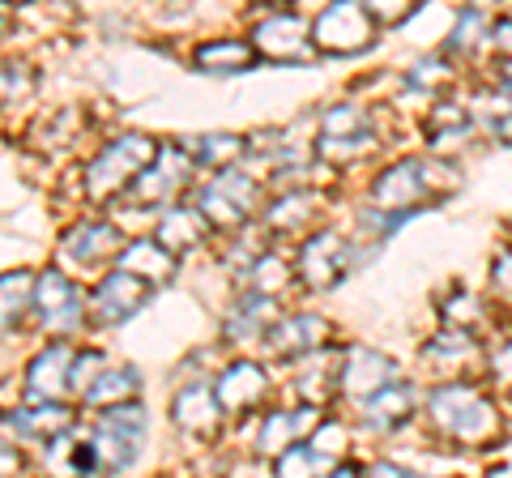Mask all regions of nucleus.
I'll return each mask as SVG.
<instances>
[{
  "instance_id": "nucleus-28",
  "label": "nucleus",
  "mask_w": 512,
  "mask_h": 478,
  "mask_svg": "<svg viewBox=\"0 0 512 478\" xmlns=\"http://www.w3.org/2000/svg\"><path fill=\"white\" fill-rule=\"evenodd\" d=\"M184 150L192 154V163H201V167H218V171H231L235 158H244L248 141H244V137H235V133H205V137L184 141Z\"/></svg>"
},
{
  "instance_id": "nucleus-36",
  "label": "nucleus",
  "mask_w": 512,
  "mask_h": 478,
  "mask_svg": "<svg viewBox=\"0 0 512 478\" xmlns=\"http://www.w3.org/2000/svg\"><path fill=\"white\" fill-rule=\"evenodd\" d=\"M30 86H35V73H30V65H22V60H0V107L26 99Z\"/></svg>"
},
{
  "instance_id": "nucleus-32",
  "label": "nucleus",
  "mask_w": 512,
  "mask_h": 478,
  "mask_svg": "<svg viewBox=\"0 0 512 478\" xmlns=\"http://www.w3.org/2000/svg\"><path fill=\"white\" fill-rule=\"evenodd\" d=\"M82 111L77 107H60L52 111V116H43L35 129H30V141H39L43 150H56V146H69V141H77V133H82Z\"/></svg>"
},
{
  "instance_id": "nucleus-25",
  "label": "nucleus",
  "mask_w": 512,
  "mask_h": 478,
  "mask_svg": "<svg viewBox=\"0 0 512 478\" xmlns=\"http://www.w3.org/2000/svg\"><path fill=\"white\" fill-rule=\"evenodd\" d=\"M316 205H320L316 193H308V188H295V193H286V197H278L274 205H269L265 222H269V231H278V235H299L303 227H312V222H316V214H320Z\"/></svg>"
},
{
  "instance_id": "nucleus-2",
  "label": "nucleus",
  "mask_w": 512,
  "mask_h": 478,
  "mask_svg": "<svg viewBox=\"0 0 512 478\" xmlns=\"http://www.w3.org/2000/svg\"><path fill=\"white\" fill-rule=\"evenodd\" d=\"M158 154V141L141 137V133H124L116 141H107V146L94 154V163L86 167V197L90 201H111L128 193V188L137 184V175L154 163Z\"/></svg>"
},
{
  "instance_id": "nucleus-7",
  "label": "nucleus",
  "mask_w": 512,
  "mask_h": 478,
  "mask_svg": "<svg viewBox=\"0 0 512 478\" xmlns=\"http://www.w3.org/2000/svg\"><path fill=\"white\" fill-rule=\"evenodd\" d=\"M372 35H376L372 13H367V5H355V0L329 5V9L312 22L316 47H320V52H329V56L363 52V47H372Z\"/></svg>"
},
{
  "instance_id": "nucleus-39",
  "label": "nucleus",
  "mask_w": 512,
  "mask_h": 478,
  "mask_svg": "<svg viewBox=\"0 0 512 478\" xmlns=\"http://www.w3.org/2000/svg\"><path fill=\"white\" fill-rule=\"evenodd\" d=\"M491 376L504 380V385H512V329L491 346Z\"/></svg>"
},
{
  "instance_id": "nucleus-34",
  "label": "nucleus",
  "mask_w": 512,
  "mask_h": 478,
  "mask_svg": "<svg viewBox=\"0 0 512 478\" xmlns=\"http://www.w3.org/2000/svg\"><path fill=\"white\" fill-rule=\"evenodd\" d=\"M320 470L329 474L333 461H329L325 453H316L312 444H303V440L291 444V449H286V453L274 461V474H278V478H316Z\"/></svg>"
},
{
  "instance_id": "nucleus-22",
  "label": "nucleus",
  "mask_w": 512,
  "mask_h": 478,
  "mask_svg": "<svg viewBox=\"0 0 512 478\" xmlns=\"http://www.w3.org/2000/svg\"><path fill=\"white\" fill-rule=\"evenodd\" d=\"M5 423H9L18 436L60 440V436L73 427V410L64 406V402H35V406H22V410L5 414Z\"/></svg>"
},
{
  "instance_id": "nucleus-47",
  "label": "nucleus",
  "mask_w": 512,
  "mask_h": 478,
  "mask_svg": "<svg viewBox=\"0 0 512 478\" xmlns=\"http://www.w3.org/2000/svg\"><path fill=\"white\" fill-rule=\"evenodd\" d=\"M5 26H9V22H5V13H0V30H5Z\"/></svg>"
},
{
  "instance_id": "nucleus-38",
  "label": "nucleus",
  "mask_w": 512,
  "mask_h": 478,
  "mask_svg": "<svg viewBox=\"0 0 512 478\" xmlns=\"http://www.w3.org/2000/svg\"><path fill=\"white\" fill-rule=\"evenodd\" d=\"M478 321H483V304H478L470 291H457V295L444 304V325H448V329H466V333H474Z\"/></svg>"
},
{
  "instance_id": "nucleus-23",
  "label": "nucleus",
  "mask_w": 512,
  "mask_h": 478,
  "mask_svg": "<svg viewBox=\"0 0 512 478\" xmlns=\"http://www.w3.org/2000/svg\"><path fill=\"white\" fill-rule=\"evenodd\" d=\"M410 414H414V385H406V380H397V385L376 393L372 402H363V423L372 432H397Z\"/></svg>"
},
{
  "instance_id": "nucleus-12",
  "label": "nucleus",
  "mask_w": 512,
  "mask_h": 478,
  "mask_svg": "<svg viewBox=\"0 0 512 478\" xmlns=\"http://www.w3.org/2000/svg\"><path fill=\"white\" fill-rule=\"evenodd\" d=\"M252 52L269 60H308V22L299 13L274 5L252 30Z\"/></svg>"
},
{
  "instance_id": "nucleus-45",
  "label": "nucleus",
  "mask_w": 512,
  "mask_h": 478,
  "mask_svg": "<svg viewBox=\"0 0 512 478\" xmlns=\"http://www.w3.org/2000/svg\"><path fill=\"white\" fill-rule=\"evenodd\" d=\"M500 94L512 103V60H504V65H500Z\"/></svg>"
},
{
  "instance_id": "nucleus-43",
  "label": "nucleus",
  "mask_w": 512,
  "mask_h": 478,
  "mask_svg": "<svg viewBox=\"0 0 512 478\" xmlns=\"http://www.w3.org/2000/svg\"><path fill=\"white\" fill-rule=\"evenodd\" d=\"M363 478H419V474H410L406 466H393V461H376V466L367 470Z\"/></svg>"
},
{
  "instance_id": "nucleus-31",
  "label": "nucleus",
  "mask_w": 512,
  "mask_h": 478,
  "mask_svg": "<svg viewBox=\"0 0 512 478\" xmlns=\"http://www.w3.org/2000/svg\"><path fill=\"white\" fill-rule=\"evenodd\" d=\"M466 133H470V111H466V107H457V103L431 107V116H427V137H431V146H436V150L457 146V141L466 137Z\"/></svg>"
},
{
  "instance_id": "nucleus-6",
  "label": "nucleus",
  "mask_w": 512,
  "mask_h": 478,
  "mask_svg": "<svg viewBox=\"0 0 512 478\" xmlns=\"http://www.w3.org/2000/svg\"><path fill=\"white\" fill-rule=\"evenodd\" d=\"M141 440H146V410L137 402L107 410L90 436L94 466L99 470H128L141 453Z\"/></svg>"
},
{
  "instance_id": "nucleus-10",
  "label": "nucleus",
  "mask_w": 512,
  "mask_h": 478,
  "mask_svg": "<svg viewBox=\"0 0 512 478\" xmlns=\"http://www.w3.org/2000/svg\"><path fill=\"white\" fill-rule=\"evenodd\" d=\"M188 171H192V154L184 146H175V141H167V146H158L154 163L137 175V184L124 197L133 205H163L188 184Z\"/></svg>"
},
{
  "instance_id": "nucleus-41",
  "label": "nucleus",
  "mask_w": 512,
  "mask_h": 478,
  "mask_svg": "<svg viewBox=\"0 0 512 478\" xmlns=\"http://www.w3.org/2000/svg\"><path fill=\"white\" fill-rule=\"evenodd\" d=\"M491 47L495 52H504V60H512V13L500 22H491Z\"/></svg>"
},
{
  "instance_id": "nucleus-30",
  "label": "nucleus",
  "mask_w": 512,
  "mask_h": 478,
  "mask_svg": "<svg viewBox=\"0 0 512 478\" xmlns=\"http://www.w3.org/2000/svg\"><path fill=\"white\" fill-rule=\"evenodd\" d=\"M423 359L431 363V368H461L466 359H474V333L444 325L436 338L423 346Z\"/></svg>"
},
{
  "instance_id": "nucleus-18",
  "label": "nucleus",
  "mask_w": 512,
  "mask_h": 478,
  "mask_svg": "<svg viewBox=\"0 0 512 478\" xmlns=\"http://www.w3.org/2000/svg\"><path fill=\"white\" fill-rule=\"evenodd\" d=\"M175 423L184 427L188 436H201V440H214L222 432V406H218V393L214 385H188L175 393Z\"/></svg>"
},
{
  "instance_id": "nucleus-8",
  "label": "nucleus",
  "mask_w": 512,
  "mask_h": 478,
  "mask_svg": "<svg viewBox=\"0 0 512 478\" xmlns=\"http://www.w3.org/2000/svg\"><path fill=\"white\" fill-rule=\"evenodd\" d=\"M350 265H355V252L338 231H316L295 252V278H303V286H312V291L338 286Z\"/></svg>"
},
{
  "instance_id": "nucleus-13",
  "label": "nucleus",
  "mask_w": 512,
  "mask_h": 478,
  "mask_svg": "<svg viewBox=\"0 0 512 478\" xmlns=\"http://www.w3.org/2000/svg\"><path fill=\"white\" fill-rule=\"evenodd\" d=\"M73 368H77V350L69 342H52L39 350L26 368V397L30 402H60L73 389Z\"/></svg>"
},
{
  "instance_id": "nucleus-9",
  "label": "nucleus",
  "mask_w": 512,
  "mask_h": 478,
  "mask_svg": "<svg viewBox=\"0 0 512 478\" xmlns=\"http://www.w3.org/2000/svg\"><path fill=\"white\" fill-rule=\"evenodd\" d=\"M389 385H397V363L389 355H380L372 346H350L342 363H338V389L350 402H372L376 393H384Z\"/></svg>"
},
{
  "instance_id": "nucleus-5",
  "label": "nucleus",
  "mask_w": 512,
  "mask_h": 478,
  "mask_svg": "<svg viewBox=\"0 0 512 478\" xmlns=\"http://www.w3.org/2000/svg\"><path fill=\"white\" fill-rule=\"evenodd\" d=\"M372 116H367V107L359 103H338L329 107L325 116H320V133H316V154L325 158L333 167H346L363 158L367 150L376 146L372 141Z\"/></svg>"
},
{
  "instance_id": "nucleus-26",
  "label": "nucleus",
  "mask_w": 512,
  "mask_h": 478,
  "mask_svg": "<svg viewBox=\"0 0 512 478\" xmlns=\"http://www.w3.org/2000/svg\"><path fill=\"white\" fill-rule=\"evenodd\" d=\"M252 60H256V52L244 39H210L192 52V65L205 73H244Z\"/></svg>"
},
{
  "instance_id": "nucleus-44",
  "label": "nucleus",
  "mask_w": 512,
  "mask_h": 478,
  "mask_svg": "<svg viewBox=\"0 0 512 478\" xmlns=\"http://www.w3.org/2000/svg\"><path fill=\"white\" fill-rule=\"evenodd\" d=\"M495 137H500L504 146H512V111H508V116L495 120Z\"/></svg>"
},
{
  "instance_id": "nucleus-1",
  "label": "nucleus",
  "mask_w": 512,
  "mask_h": 478,
  "mask_svg": "<svg viewBox=\"0 0 512 478\" xmlns=\"http://www.w3.org/2000/svg\"><path fill=\"white\" fill-rule=\"evenodd\" d=\"M427 414L440 436H448L453 444H466V449H483V444L500 436V410H495L491 397L478 385H470V380L436 385L427 397Z\"/></svg>"
},
{
  "instance_id": "nucleus-27",
  "label": "nucleus",
  "mask_w": 512,
  "mask_h": 478,
  "mask_svg": "<svg viewBox=\"0 0 512 478\" xmlns=\"http://www.w3.org/2000/svg\"><path fill=\"white\" fill-rule=\"evenodd\" d=\"M137 389H141V380H137L133 368H111V372H99V376L90 380L86 393H82V402H86V406L116 410V406H128V402H133Z\"/></svg>"
},
{
  "instance_id": "nucleus-19",
  "label": "nucleus",
  "mask_w": 512,
  "mask_h": 478,
  "mask_svg": "<svg viewBox=\"0 0 512 478\" xmlns=\"http://www.w3.org/2000/svg\"><path fill=\"white\" fill-rule=\"evenodd\" d=\"M286 312H278V299H265V295H244L239 304L227 312V321H222V333H227L231 342H256V338H269V329L282 321Z\"/></svg>"
},
{
  "instance_id": "nucleus-33",
  "label": "nucleus",
  "mask_w": 512,
  "mask_h": 478,
  "mask_svg": "<svg viewBox=\"0 0 512 478\" xmlns=\"http://www.w3.org/2000/svg\"><path fill=\"white\" fill-rule=\"evenodd\" d=\"M35 304V278L30 274H0V333H5L18 316Z\"/></svg>"
},
{
  "instance_id": "nucleus-16",
  "label": "nucleus",
  "mask_w": 512,
  "mask_h": 478,
  "mask_svg": "<svg viewBox=\"0 0 512 478\" xmlns=\"http://www.w3.org/2000/svg\"><path fill=\"white\" fill-rule=\"evenodd\" d=\"M214 393H218L222 414H248V410H256V402H265L269 376H265V368H256V363L235 359L231 368L218 376Z\"/></svg>"
},
{
  "instance_id": "nucleus-14",
  "label": "nucleus",
  "mask_w": 512,
  "mask_h": 478,
  "mask_svg": "<svg viewBox=\"0 0 512 478\" xmlns=\"http://www.w3.org/2000/svg\"><path fill=\"white\" fill-rule=\"evenodd\" d=\"M39 321L52 329V333H64V329H77L82 325V295H77V286L60 274V269H43L35 278V304Z\"/></svg>"
},
{
  "instance_id": "nucleus-35",
  "label": "nucleus",
  "mask_w": 512,
  "mask_h": 478,
  "mask_svg": "<svg viewBox=\"0 0 512 478\" xmlns=\"http://www.w3.org/2000/svg\"><path fill=\"white\" fill-rule=\"evenodd\" d=\"M453 65H448L444 56H427V60H419V65L410 69V77L406 82L414 86V90H427V94H440V90H448L453 86Z\"/></svg>"
},
{
  "instance_id": "nucleus-46",
  "label": "nucleus",
  "mask_w": 512,
  "mask_h": 478,
  "mask_svg": "<svg viewBox=\"0 0 512 478\" xmlns=\"http://www.w3.org/2000/svg\"><path fill=\"white\" fill-rule=\"evenodd\" d=\"M325 478H363V474H359V466H346V461H342V466H333Z\"/></svg>"
},
{
  "instance_id": "nucleus-15",
  "label": "nucleus",
  "mask_w": 512,
  "mask_h": 478,
  "mask_svg": "<svg viewBox=\"0 0 512 478\" xmlns=\"http://www.w3.org/2000/svg\"><path fill=\"white\" fill-rule=\"evenodd\" d=\"M120 252H124V231L111 227V222H99V218L77 222V227L64 231V239H60V257L86 265V269L120 257Z\"/></svg>"
},
{
  "instance_id": "nucleus-17",
  "label": "nucleus",
  "mask_w": 512,
  "mask_h": 478,
  "mask_svg": "<svg viewBox=\"0 0 512 478\" xmlns=\"http://www.w3.org/2000/svg\"><path fill=\"white\" fill-rule=\"evenodd\" d=\"M325 338H329V321H325V316H316V312H291V316H282V321L269 329L265 346L274 350V355L291 359V355H316V350L325 346Z\"/></svg>"
},
{
  "instance_id": "nucleus-24",
  "label": "nucleus",
  "mask_w": 512,
  "mask_h": 478,
  "mask_svg": "<svg viewBox=\"0 0 512 478\" xmlns=\"http://www.w3.org/2000/svg\"><path fill=\"white\" fill-rule=\"evenodd\" d=\"M205 231H210V222L201 218V210L175 205V210H167L163 218H158L154 239H158V244H163L167 252H184V248H192V244H201Z\"/></svg>"
},
{
  "instance_id": "nucleus-20",
  "label": "nucleus",
  "mask_w": 512,
  "mask_h": 478,
  "mask_svg": "<svg viewBox=\"0 0 512 478\" xmlns=\"http://www.w3.org/2000/svg\"><path fill=\"white\" fill-rule=\"evenodd\" d=\"M316 427V406H299V410H274L265 414L261 432H256V449L269 453V457H282L291 444H299L303 432H312Z\"/></svg>"
},
{
  "instance_id": "nucleus-3",
  "label": "nucleus",
  "mask_w": 512,
  "mask_h": 478,
  "mask_svg": "<svg viewBox=\"0 0 512 478\" xmlns=\"http://www.w3.org/2000/svg\"><path fill=\"white\" fill-rule=\"evenodd\" d=\"M448 193L444 184H436V163L431 158H402L389 171L376 175L372 184V201L380 214H414L423 201Z\"/></svg>"
},
{
  "instance_id": "nucleus-40",
  "label": "nucleus",
  "mask_w": 512,
  "mask_h": 478,
  "mask_svg": "<svg viewBox=\"0 0 512 478\" xmlns=\"http://www.w3.org/2000/svg\"><path fill=\"white\" fill-rule=\"evenodd\" d=\"M491 286H495V295H504L512 304V248H504L500 257L491 261Z\"/></svg>"
},
{
  "instance_id": "nucleus-29",
  "label": "nucleus",
  "mask_w": 512,
  "mask_h": 478,
  "mask_svg": "<svg viewBox=\"0 0 512 478\" xmlns=\"http://www.w3.org/2000/svg\"><path fill=\"white\" fill-rule=\"evenodd\" d=\"M248 291L252 295H265V299H278L286 286H291V261L282 257V252H261L252 265H248Z\"/></svg>"
},
{
  "instance_id": "nucleus-42",
  "label": "nucleus",
  "mask_w": 512,
  "mask_h": 478,
  "mask_svg": "<svg viewBox=\"0 0 512 478\" xmlns=\"http://www.w3.org/2000/svg\"><path fill=\"white\" fill-rule=\"evenodd\" d=\"M26 470V457L18 449H0V478H18Z\"/></svg>"
},
{
  "instance_id": "nucleus-37",
  "label": "nucleus",
  "mask_w": 512,
  "mask_h": 478,
  "mask_svg": "<svg viewBox=\"0 0 512 478\" xmlns=\"http://www.w3.org/2000/svg\"><path fill=\"white\" fill-rule=\"evenodd\" d=\"M478 39H491V22L483 9H466L453 26V52H474Z\"/></svg>"
},
{
  "instance_id": "nucleus-21",
  "label": "nucleus",
  "mask_w": 512,
  "mask_h": 478,
  "mask_svg": "<svg viewBox=\"0 0 512 478\" xmlns=\"http://www.w3.org/2000/svg\"><path fill=\"white\" fill-rule=\"evenodd\" d=\"M175 265H180V257L175 252H167L158 239H137V244H128L120 252V269L124 274H137L141 282H150V286H163L175 278Z\"/></svg>"
},
{
  "instance_id": "nucleus-11",
  "label": "nucleus",
  "mask_w": 512,
  "mask_h": 478,
  "mask_svg": "<svg viewBox=\"0 0 512 478\" xmlns=\"http://www.w3.org/2000/svg\"><path fill=\"white\" fill-rule=\"evenodd\" d=\"M150 295H154L150 282H141L137 274H124V269H111L90 291V316H94V325H120L146 308Z\"/></svg>"
},
{
  "instance_id": "nucleus-4",
  "label": "nucleus",
  "mask_w": 512,
  "mask_h": 478,
  "mask_svg": "<svg viewBox=\"0 0 512 478\" xmlns=\"http://www.w3.org/2000/svg\"><path fill=\"white\" fill-rule=\"evenodd\" d=\"M256 205H261V184H256L252 175L235 171V167L218 171L214 180L201 188V197H197L201 218L210 222V227H218V231L244 227V222L256 214Z\"/></svg>"
}]
</instances>
